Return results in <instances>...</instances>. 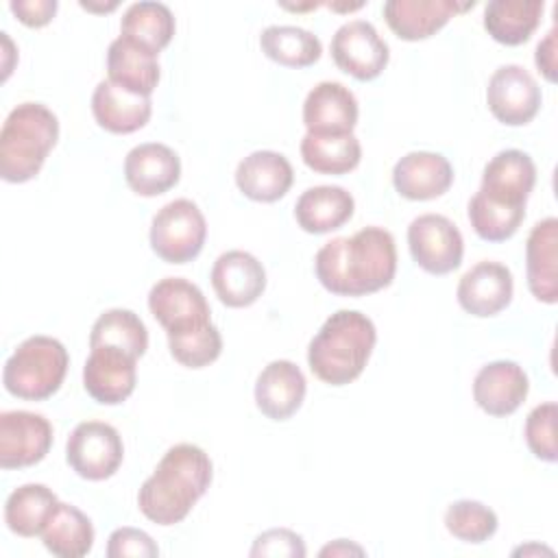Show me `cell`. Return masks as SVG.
<instances>
[{
  "label": "cell",
  "mask_w": 558,
  "mask_h": 558,
  "mask_svg": "<svg viewBox=\"0 0 558 558\" xmlns=\"http://www.w3.org/2000/svg\"><path fill=\"white\" fill-rule=\"evenodd\" d=\"M316 279L338 296H364L388 288L397 272V246L384 227L325 242L314 257Z\"/></svg>",
  "instance_id": "cell-1"
},
{
  "label": "cell",
  "mask_w": 558,
  "mask_h": 558,
  "mask_svg": "<svg viewBox=\"0 0 558 558\" xmlns=\"http://www.w3.org/2000/svg\"><path fill=\"white\" fill-rule=\"evenodd\" d=\"M209 456L192 442L170 447L137 493L140 512L157 525L183 521L211 484Z\"/></svg>",
  "instance_id": "cell-2"
},
{
  "label": "cell",
  "mask_w": 558,
  "mask_h": 558,
  "mask_svg": "<svg viewBox=\"0 0 558 558\" xmlns=\"http://www.w3.org/2000/svg\"><path fill=\"white\" fill-rule=\"evenodd\" d=\"M375 342L377 329L366 314L338 310L310 340V371L329 386H347L362 375Z\"/></svg>",
  "instance_id": "cell-3"
},
{
  "label": "cell",
  "mask_w": 558,
  "mask_h": 558,
  "mask_svg": "<svg viewBox=\"0 0 558 558\" xmlns=\"http://www.w3.org/2000/svg\"><path fill=\"white\" fill-rule=\"evenodd\" d=\"M59 140V120L41 102H22L9 111L0 131V177L31 181Z\"/></svg>",
  "instance_id": "cell-4"
},
{
  "label": "cell",
  "mask_w": 558,
  "mask_h": 558,
  "mask_svg": "<svg viewBox=\"0 0 558 558\" xmlns=\"http://www.w3.org/2000/svg\"><path fill=\"white\" fill-rule=\"evenodd\" d=\"M68 364V351L57 338L31 336L4 362L2 384L17 399L44 401L61 388Z\"/></svg>",
  "instance_id": "cell-5"
},
{
  "label": "cell",
  "mask_w": 558,
  "mask_h": 558,
  "mask_svg": "<svg viewBox=\"0 0 558 558\" xmlns=\"http://www.w3.org/2000/svg\"><path fill=\"white\" fill-rule=\"evenodd\" d=\"M207 222L190 198L163 205L150 222V248L168 264H187L203 251Z\"/></svg>",
  "instance_id": "cell-6"
},
{
  "label": "cell",
  "mask_w": 558,
  "mask_h": 558,
  "mask_svg": "<svg viewBox=\"0 0 558 558\" xmlns=\"http://www.w3.org/2000/svg\"><path fill=\"white\" fill-rule=\"evenodd\" d=\"M124 458V445L118 429L102 421L78 423L65 442V460L76 475L89 482L111 477Z\"/></svg>",
  "instance_id": "cell-7"
},
{
  "label": "cell",
  "mask_w": 558,
  "mask_h": 558,
  "mask_svg": "<svg viewBox=\"0 0 558 558\" xmlns=\"http://www.w3.org/2000/svg\"><path fill=\"white\" fill-rule=\"evenodd\" d=\"M410 255L429 275H447L462 264L464 240L460 229L440 214L416 216L408 227Z\"/></svg>",
  "instance_id": "cell-8"
},
{
  "label": "cell",
  "mask_w": 558,
  "mask_h": 558,
  "mask_svg": "<svg viewBox=\"0 0 558 558\" xmlns=\"http://www.w3.org/2000/svg\"><path fill=\"white\" fill-rule=\"evenodd\" d=\"M148 310L166 336L192 331L211 323V310L201 288L183 277L159 279L148 292Z\"/></svg>",
  "instance_id": "cell-9"
},
{
  "label": "cell",
  "mask_w": 558,
  "mask_h": 558,
  "mask_svg": "<svg viewBox=\"0 0 558 558\" xmlns=\"http://www.w3.org/2000/svg\"><path fill=\"white\" fill-rule=\"evenodd\" d=\"M541 100L538 83L517 63L497 68L486 87V105L495 120L506 126H523L532 122L541 109Z\"/></svg>",
  "instance_id": "cell-10"
},
{
  "label": "cell",
  "mask_w": 558,
  "mask_h": 558,
  "mask_svg": "<svg viewBox=\"0 0 558 558\" xmlns=\"http://www.w3.org/2000/svg\"><path fill=\"white\" fill-rule=\"evenodd\" d=\"M331 57L344 74L357 81H373L388 65L390 50L371 22L351 20L333 33Z\"/></svg>",
  "instance_id": "cell-11"
},
{
  "label": "cell",
  "mask_w": 558,
  "mask_h": 558,
  "mask_svg": "<svg viewBox=\"0 0 558 558\" xmlns=\"http://www.w3.org/2000/svg\"><path fill=\"white\" fill-rule=\"evenodd\" d=\"M52 447V425L44 414L7 410L0 414V466L24 469L41 462Z\"/></svg>",
  "instance_id": "cell-12"
},
{
  "label": "cell",
  "mask_w": 558,
  "mask_h": 558,
  "mask_svg": "<svg viewBox=\"0 0 558 558\" xmlns=\"http://www.w3.org/2000/svg\"><path fill=\"white\" fill-rule=\"evenodd\" d=\"M137 384V357L113 347H94L83 366L87 395L102 405L126 401Z\"/></svg>",
  "instance_id": "cell-13"
},
{
  "label": "cell",
  "mask_w": 558,
  "mask_h": 558,
  "mask_svg": "<svg viewBox=\"0 0 558 558\" xmlns=\"http://www.w3.org/2000/svg\"><path fill=\"white\" fill-rule=\"evenodd\" d=\"M514 281L508 266L499 262H477L458 283L456 296L460 307L477 318H488L506 310L512 301Z\"/></svg>",
  "instance_id": "cell-14"
},
{
  "label": "cell",
  "mask_w": 558,
  "mask_h": 558,
  "mask_svg": "<svg viewBox=\"0 0 558 558\" xmlns=\"http://www.w3.org/2000/svg\"><path fill=\"white\" fill-rule=\"evenodd\" d=\"M357 100L338 81H323L303 102V124L312 135H349L357 124Z\"/></svg>",
  "instance_id": "cell-15"
},
{
  "label": "cell",
  "mask_w": 558,
  "mask_h": 558,
  "mask_svg": "<svg viewBox=\"0 0 558 558\" xmlns=\"http://www.w3.org/2000/svg\"><path fill=\"white\" fill-rule=\"evenodd\" d=\"M534 183L536 166L532 157L519 148H506L484 166L477 192L508 207H525Z\"/></svg>",
  "instance_id": "cell-16"
},
{
  "label": "cell",
  "mask_w": 558,
  "mask_h": 558,
  "mask_svg": "<svg viewBox=\"0 0 558 558\" xmlns=\"http://www.w3.org/2000/svg\"><path fill=\"white\" fill-rule=\"evenodd\" d=\"M211 286L227 307H248L266 290L262 262L246 251H227L211 266Z\"/></svg>",
  "instance_id": "cell-17"
},
{
  "label": "cell",
  "mask_w": 558,
  "mask_h": 558,
  "mask_svg": "<svg viewBox=\"0 0 558 558\" xmlns=\"http://www.w3.org/2000/svg\"><path fill=\"white\" fill-rule=\"evenodd\" d=\"M530 392L525 371L512 360H495L482 366L473 379V399L490 416H510Z\"/></svg>",
  "instance_id": "cell-18"
},
{
  "label": "cell",
  "mask_w": 558,
  "mask_h": 558,
  "mask_svg": "<svg viewBox=\"0 0 558 558\" xmlns=\"http://www.w3.org/2000/svg\"><path fill=\"white\" fill-rule=\"evenodd\" d=\"M181 177L179 155L159 142L133 146L124 157L126 185L140 196H159L174 187Z\"/></svg>",
  "instance_id": "cell-19"
},
{
  "label": "cell",
  "mask_w": 558,
  "mask_h": 558,
  "mask_svg": "<svg viewBox=\"0 0 558 558\" xmlns=\"http://www.w3.org/2000/svg\"><path fill=\"white\" fill-rule=\"evenodd\" d=\"M473 7L475 2L460 4L456 0H388L384 17L399 39L418 41L438 33L456 13Z\"/></svg>",
  "instance_id": "cell-20"
},
{
  "label": "cell",
  "mask_w": 558,
  "mask_h": 558,
  "mask_svg": "<svg viewBox=\"0 0 558 558\" xmlns=\"http://www.w3.org/2000/svg\"><path fill=\"white\" fill-rule=\"evenodd\" d=\"M453 183V168L440 153L412 150L392 168V185L408 201H432Z\"/></svg>",
  "instance_id": "cell-21"
},
{
  "label": "cell",
  "mask_w": 558,
  "mask_h": 558,
  "mask_svg": "<svg viewBox=\"0 0 558 558\" xmlns=\"http://www.w3.org/2000/svg\"><path fill=\"white\" fill-rule=\"evenodd\" d=\"M305 390L303 371L290 360H275L257 375L255 405L270 421H286L301 408Z\"/></svg>",
  "instance_id": "cell-22"
},
{
  "label": "cell",
  "mask_w": 558,
  "mask_h": 558,
  "mask_svg": "<svg viewBox=\"0 0 558 558\" xmlns=\"http://www.w3.org/2000/svg\"><path fill=\"white\" fill-rule=\"evenodd\" d=\"M527 288L541 303L558 301V220L554 216L536 222L525 242Z\"/></svg>",
  "instance_id": "cell-23"
},
{
  "label": "cell",
  "mask_w": 558,
  "mask_h": 558,
  "mask_svg": "<svg viewBox=\"0 0 558 558\" xmlns=\"http://www.w3.org/2000/svg\"><path fill=\"white\" fill-rule=\"evenodd\" d=\"M294 181L290 161L277 150H255L235 168L238 190L257 203H275L288 194Z\"/></svg>",
  "instance_id": "cell-24"
},
{
  "label": "cell",
  "mask_w": 558,
  "mask_h": 558,
  "mask_svg": "<svg viewBox=\"0 0 558 558\" xmlns=\"http://www.w3.org/2000/svg\"><path fill=\"white\" fill-rule=\"evenodd\" d=\"M92 113L105 131L126 135L146 126L153 113V102L148 96L131 94L107 78L100 81L92 94Z\"/></svg>",
  "instance_id": "cell-25"
},
{
  "label": "cell",
  "mask_w": 558,
  "mask_h": 558,
  "mask_svg": "<svg viewBox=\"0 0 558 558\" xmlns=\"http://www.w3.org/2000/svg\"><path fill=\"white\" fill-rule=\"evenodd\" d=\"M107 74L113 85L131 94L150 98V94L159 83L161 72H159V61L155 52L120 35L109 44Z\"/></svg>",
  "instance_id": "cell-26"
},
{
  "label": "cell",
  "mask_w": 558,
  "mask_h": 558,
  "mask_svg": "<svg viewBox=\"0 0 558 558\" xmlns=\"http://www.w3.org/2000/svg\"><path fill=\"white\" fill-rule=\"evenodd\" d=\"M355 201L340 185L307 187L294 205L296 225L307 233H329L351 220Z\"/></svg>",
  "instance_id": "cell-27"
},
{
  "label": "cell",
  "mask_w": 558,
  "mask_h": 558,
  "mask_svg": "<svg viewBox=\"0 0 558 558\" xmlns=\"http://www.w3.org/2000/svg\"><path fill=\"white\" fill-rule=\"evenodd\" d=\"M543 9V0H493L484 9V28L504 46H521L538 28Z\"/></svg>",
  "instance_id": "cell-28"
},
{
  "label": "cell",
  "mask_w": 558,
  "mask_h": 558,
  "mask_svg": "<svg viewBox=\"0 0 558 558\" xmlns=\"http://www.w3.org/2000/svg\"><path fill=\"white\" fill-rule=\"evenodd\" d=\"M41 541L59 558H81L94 547V525L83 510L59 501L41 530Z\"/></svg>",
  "instance_id": "cell-29"
},
{
  "label": "cell",
  "mask_w": 558,
  "mask_h": 558,
  "mask_svg": "<svg viewBox=\"0 0 558 558\" xmlns=\"http://www.w3.org/2000/svg\"><path fill=\"white\" fill-rule=\"evenodd\" d=\"M59 499L46 484H22L17 486L4 504L7 527L24 538L41 534Z\"/></svg>",
  "instance_id": "cell-30"
},
{
  "label": "cell",
  "mask_w": 558,
  "mask_h": 558,
  "mask_svg": "<svg viewBox=\"0 0 558 558\" xmlns=\"http://www.w3.org/2000/svg\"><path fill=\"white\" fill-rule=\"evenodd\" d=\"M120 35L159 54L174 37V15L163 2H133L122 13Z\"/></svg>",
  "instance_id": "cell-31"
},
{
  "label": "cell",
  "mask_w": 558,
  "mask_h": 558,
  "mask_svg": "<svg viewBox=\"0 0 558 558\" xmlns=\"http://www.w3.org/2000/svg\"><path fill=\"white\" fill-rule=\"evenodd\" d=\"M303 163L318 174H347L357 168L362 159L360 140L349 135H312L301 140Z\"/></svg>",
  "instance_id": "cell-32"
},
{
  "label": "cell",
  "mask_w": 558,
  "mask_h": 558,
  "mask_svg": "<svg viewBox=\"0 0 558 558\" xmlns=\"http://www.w3.org/2000/svg\"><path fill=\"white\" fill-rule=\"evenodd\" d=\"M262 52L286 68H307L323 54L320 39L301 26H268L259 35Z\"/></svg>",
  "instance_id": "cell-33"
},
{
  "label": "cell",
  "mask_w": 558,
  "mask_h": 558,
  "mask_svg": "<svg viewBox=\"0 0 558 558\" xmlns=\"http://www.w3.org/2000/svg\"><path fill=\"white\" fill-rule=\"evenodd\" d=\"M94 347H113L131 353L133 357H142L148 349V331L144 320L122 307H113L102 312L89 331V349Z\"/></svg>",
  "instance_id": "cell-34"
},
{
  "label": "cell",
  "mask_w": 558,
  "mask_h": 558,
  "mask_svg": "<svg viewBox=\"0 0 558 558\" xmlns=\"http://www.w3.org/2000/svg\"><path fill=\"white\" fill-rule=\"evenodd\" d=\"M469 222L486 242H506L517 233L525 218V207H508L475 192L469 201Z\"/></svg>",
  "instance_id": "cell-35"
},
{
  "label": "cell",
  "mask_w": 558,
  "mask_h": 558,
  "mask_svg": "<svg viewBox=\"0 0 558 558\" xmlns=\"http://www.w3.org/2000/svg\"><path fill=\"white\" fill-rule=\"evenodd\" d=\"M497 514L482 501L458 499L445 512V527L462 543L480 545L497 532Z\"/></svg>",
  "instance_id": "cell-36"
},
{
  "label": "cell",
  "mask_w": 558,
  "mask_h": 558,
  "mask_svg": "<svg viewBox=\"0 0 558 558\" xmlns=\"http://www.w3.org/2000/svg\"><path fill=\"white\" fill-rule=\"evenodd\" d=\"M170 355L187 368H203L216 362L222 353V336L216 325H205L192 331L168 336Z\"/></svg>",
  "instance_id": "cell-37"
},
{
  "label": "cell",
  "mask_w": 558,
  "mask_h": 558,
  "mask_svg": "<svg viewBox=\"0 0 558 558\" xmlns=\"http://www.w3.org/2000/svg\"><path fill=\"white\" fill-rule=\"evenodd\" d=\"M556 418L558 405L554 401L536 405L525 418V442L530 451L543 462L558 460V445H556Z\"/></svg>",
  "instance_id": "cell-38"
},
{
  "label": "cell",
  "mask_w": 558,
  "mask_h": 558,
  "mask_svg": "<svg viewBox=\"0 0 558 558\" xmlns=\"http://www.w3.org/2000/svg\"><path fill=\"white\" fill-rule=\"evenodd\" d=\"M253 558H259V556H288V558H303L307 554L305 549V543H303V536L288 530V527H272V530H266L262 532L251 551H248Z\"/></svg>",
  "instance_id": "cell-39"
},
{
  "label": "cell",
  "mask_w": 558,
  "mask_h": 558,
  "mask_svg": "<svg viewBox=\"0 0 558 558\" xmlns=\"http://www.w3.org/2000/svg\"><path fill=\"white\" fill-rule=\"evenodd\" d=\"M159 554V547L146 534L144 530L137 527H118L109 534L107 541V556L109 558H155Z\"/></svg>",
  "instance_id": "cell-40"
},
{
  "label": "cell",
  "mask_w": 558,
  "mask_h": 558,
  "mask_svg": "<svg viewBox=\"0 0 558 558\" xmlns=\"http://www.w3.org/2000/svg\"><path fill=\"white\" fill-rule=\"evenodd\" d=\"M57 7V0H13L9 4L11 13L31 28L46 26L54 17Z\"/></svg>",
  "instance_id": "cell-41"
},
{
  "label": "cell",
  "mask_w": 558,
  "mask_h": 558,
  "mask_svg": "<svg viewBox=\"0 0 558 558\" xmlns=\"http://www.w3.org/2000/svg\"><path fill=\"white\" fill-rule=\"evenodd\" d=\"M534 61H536L538 72H541L549 83H554V81H556V26H551L549 33H547V37H545L543 41H538Z\"/></svg>",
  "instance_id": "cell-42"
},
{
  "label": "cell",
  "mask_w": 558,
  "mask_h": 558,
  "mask_svg": "<svg viewBox=\"0 0 558 558\" xmlns=\"http://www.w3.org/2000/svg\"><path fill=\"white\" fill-rule=\"evenodd\" d=\"M351 554L362 556L364 549L360 545L347 541V538H338V541H333V543H329L320 549V556H351Z\"/></svg>",
  "instance_id": "cell-43"
},
{
  "label": "cell",
  "mask_w": 558,
  "mask_h": 558,
  "mask_svg": "<svg viewBox=\"0 0 558 558\" xmlns=\"http://www.w3.org/2000/svg\"><path fill=\"white\" fill-rule=\"evenodd\" d=\"M527 551H536V554H538V551H547V554H554L551 549H545V547H538V545H527V547H519V549H514V554H523V556H525Z\"/></svg>",
  "instance_id": "cell-44"
},
{
  "label": "cell",
  "mask_w": 558,
  "mask_h": 558,
  "mask_svg": "<svg viewBox=\"0 0 558 558\" xmlns=\"http://www.w3.org/2000/svg\"><path fill=\"white\" fill-rule=\"evenodd\" d=\"M81 7L87 9V11H113V9L118 7V2H111V4H107V7H92L89 2H81Z\"/></svg>",
  "instance_id": "cell-45"
}]
</instances>
